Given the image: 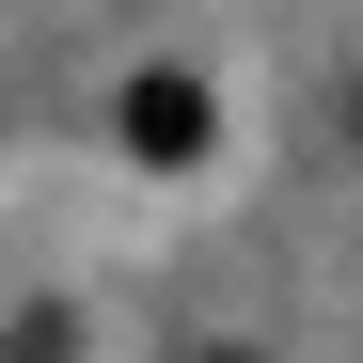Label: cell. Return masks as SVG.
Segmentation results:
<instances>
[{"mask_svg":"<svg viewBox=\"0 0 363 363\" xmlns=\"http://www.w3.org/2000/svg\"><path fill=\"white\" fill-rule=\"evenodd\" d=\"M111 143H127V158H143V174H190V158H206V143H221V95H206V79H190V64H143V79H127V95H111Z\"/></svg>","mask_w":363,"mask_h":363,"instance_id":"6da1fadb","label":"cell"},{"mask_svg":"<svg viewBox=\"0 0 363 363\" xmlns=\"http://www.w3.org/2000/svg\"><path fill=\"white\" fill-rule=\"evenodd\" d=\"M0 363H79V316H64V300H32V316L0 332Z\"/></svg>","mask_w":363,"mask_h":363,"instance_id":"7a4b0ae2","label":"cell"}]
</instances>
